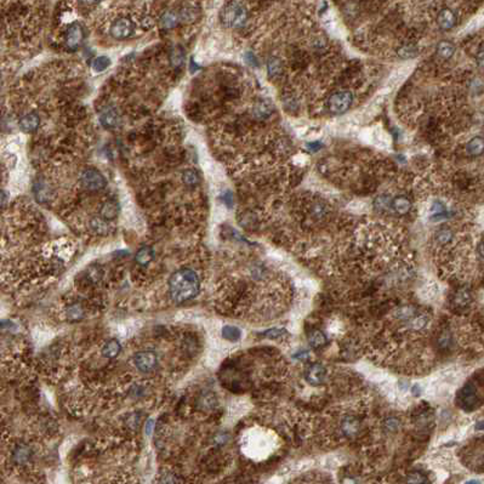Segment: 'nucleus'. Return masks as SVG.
<instances>
[{
  "label": "nucleus",
  "instance_id": "obj_1",
  "mask_svg": "<svg viewBox=\"0 0 484 484\" xmlns=\"http://www.w3.org/2000/svg\"><path fill=\"white\" fill-rule=\"evenodd\" d=\"M200 283L196 272L191 268H181L169 278V292L176 304L192 300L198 295Z\"/></svg>",
  "mask_w": 484,
  "mask_h": 484
},
{
  "label": "nucleus",
  "instance_id": "obj_2",
  "mask_svg": "<svg viewBox=\"0 0 484 484\" xmlns=\"http://www.w3.org/2000/svg\"><path fill=\"white\" fill-rule=\"evenodd\" d=\"M221 22L229 28H238L245 22L248 12L242 2L229 1L221 10Z\"/></svg>",
  "mask_w": 484,
  "mask_h": 484
},
{
  "label": "nucleus",
  "instance_id": "obj_3",
  "mask_svg": "<svg viewBox=\"0 0 484 484\" xmlns=\"http://www.w3.org/2000/svg\"><path fill=\"white\" fill-rule=\"evenodd\" d=\"M80 183L88 191H101L107 186V180L105 176L95 168H87L80 174Z\"/></svg>",
  "mask_w": 484,
  "mask_h": 484
},
{
  "label": "nucleus",
  "instance_id": "obj_4",
  "mask_svg": "<svg viewBox=\"0 0 484 484\" xmlns=\"http://www.w3.org/2000/svg\"><path fill=\"white\" fill-rule=\"evenodd\" d=\"M352 94L350 91H339L335 92L331 97L328 101V106H329L330 112L335 113V114H341L345 113L352 105Z\"/></svg>",
  "mask_w": 484,
  "mask_h": 484
},
{
  "label": "nucleus",
  "instance_id": "obj_5",
  "mask_svg": "<svg viewBox=\"0 0 484 484\" xmlns=\"http://www.w3.org/2000/svg\"><path fill=\"white\" fill-rule=\"evenodd\" d=\"M135 32V24L130 19L127 17H120L115 20L110 28V33L114 39H127L131 37Z\"/></svg>",
  "mask_w": 484,
  "mask_h": 484
},
{
  "label": "nucleus",
  "instance_id": "obj_6",
  "mask_svg": "<svg viewBox=\"0 0 484 484\" xmlns=\"http://www.w3.org/2000/svg\"><path fill=\"white\" fill-rule=\"evenodd\" d=\"M325 377H327V369L324 365L319 364V363H313L309 364L305 370V379L308 384L312 386H319L324 382Z\"/></svg>",
  "mask_w": 484,
  "mask_h": 484
},
{
  "label": "nucleus",
  "instance_id": "obj_7",
  "mask_svg": "<svg viewBox=\"0 0 484 484\" xmlns=\"http://www.w3.org/2000/svg\"><path fill=\"white\" fill-rule=\"evenodd\" d=\"M133 359L136 368L141 372H151L157 365V354L152 351L137 352Z\"/></svg>",
  "mask_w": 484,
  "mask_h": 484
},
{
  "label": "nucleus",
  "instance_id": "obj_8",
  "mask_svg": "<svg viewBox=\"0 0 484 484\" xmlns=\"http://www.w3.org/2000/svg\"><path fill=\"white\" fill-rule=\"evenodd\" d=\"M459 405L465 410H472L477 405V395L472 385H466L458 396Z\"/></svg>",
  "mask_w": 484,
  "mask_h": 484
},
{
  "label": "nucleus",
  "instance_id": "obj_9",
  "mask_svg": "<svg viewBox=\"0 0 484 484\" xmlns=\"http://www.w3.org/2000/svg\"><path fill=\"white\" fill-rule=\"evenodd\" d=\"M83 39H84V32L79 24H72L66 32V45L69 49H77Z\"/></svg>",
  "mask_w": 484,
  "mask_h": 484
},
{
  "label": "nucleus",
  "instance_id": "obj_10",
  "mask_svg": "<svg viewBox=\"0 0 484 484\" xmlns=\"http://www.w3.org/2000/svg\"><path fill=\"white\" fill-rule=\"evenodd\" d=\"M100 120H101V124H102L103 127H105L106 129H108V130L115 129V128L119 127V124H120L119 114H118L117 110H115L114 108H112V107H110V108H107V110H103V113L101 114V117H100Z\"/></svg>",
  "mask_w": 484,
  "mask_h": 484
},
{
  "label": "nucleus",
  "instance_id": "obj_11",
  "mask_svg": "<svg viewBox=\"0 0 484 484\" xmlns=\"http://www.w3.org/2000/svg\"><path fill=\"white\" fill-rule=\"evenodd\" d=\"M19 125L23 132H34L39 127V117L35 112L28 113L20 119Z\"/></svg>",
  "mask_w": 484,
  "mask_h": 484
},
{
  "label": "nucleus",
  "instance_id": "obj_12",
  "mask_svg": "<svg viewBox=\"0 0 484 484\" xmlns=\"http://www.w3.org/2000/svg\"><path fill=\"white\" fill-rule=\"evenodd\" d=\"M437 22L443 31H449V29H452L453 27L455 26L456 16L455 14H454L453 10L443 9L442 11L438 14Z\"/></svg>",
  "mask_w": 484,
  "mask_h": 484
},
{
  "label": "nucleus",
  "instance_id": "obj_13",
  "mask_svg": "<svg viewBox=\"0 0 484 484\" xmlns=\"http://www.w3.org/2000/svg\"><path fill=\"white\" fill-rule=\"evenodd\" d=\"M118 213H119V205L114 199H110V200L105 201L103 205L101 206V216H102L103 220H114Z\"/></svg>",
  "mask_w": 484,
  "mask_h": 484
},
{
  "label": "nucleus",
  "instance_id": "obj_14",
  "mask_svg": "<svg viewBox=\"0 0 484 484\" xmlns=\"http://www.w3.org/2000/svg\"><path fill=\"white\" fill-rule=\"evenodd\" d=\"M273 112V105H272L269 101L267 100H261L254 106L253 108V113L254 117L258 118V119H264V118H268L271 115V113Z\"/></svg>",
  "mask_w": 484,
  "mask_h": 484
},
{
  "label": "nucleus",
  "instance_id": "obj_15",
  "mask_svg": "<svg viewBox=\"0 0 484 484\" xmlns=\"http://www.w3.org/2000/svg\"><path fill=\"white\" fill-rule=\"evenodd\" d=\"M154 259V251L151 246H142L137 250L135 255V261L136 264H138L140 266H147Z\"/></svg>",
  "mask_w": 484,
  "mask_h": 484
},
{
  "label": "nucleus",
  "instance_id": "obj_16",
  "mask_svg": "<svg viewBox=\"0 0 484 484\" xmlns=\"http://www.w3.org/2000/svg\"><path fill=\"white\" fill-rule=\"evenodd\" d=\"M466 151L472 157H478V155L484 153V137L483 136H476L472 140L468 141L467 146H466Z\"/></svg>",
  "mask_w": 484,
  "mask_h": 484
},
{
  "label": "nucleus",
  "instance_id": "obj_17",
  "mask_svg": "<svg viewBox=\"0 0 484 484\" xmlns=\"http://www.w3.org/2000/svg\"><path fill=\"white\" fill-rule=\"evenodd\" d=\"M391 208H392L397 214L403 215V214H407L408 211L410 210V208H412V203H410L409 198H407L405 196H399V197H396V198L393 199L392 203H391Z\"/></svg>",
  "mask_w": 484,
  "mask_h": 484
},
{
  "label": "nucleus",
  "instance_id": "obj_18",
  "mask_svg": "<svg viewBox=\"0 0 484 484\" xmlns=\"http://www.w3.org/2000/svg\"><path fill=\"white\" fill-rule=\"evenodd\" d=\"M122 351V346H120L118 340H110L106 342L105 346L102 347V354L106 358H115L118 357Z\"/></svg>",
  "mask_w": 484,
  "mask_h": 484
},
{
  "label": "nucleus",
  "instance_id": "obj_19",
  "mask_svg": "<svg viewBox=\"0 0 484 484\" xmlns=\"http://www.w3.org/2000/svg\"><path fill=\"white\" fill-rule=\"evenodd\" d=\"M454 52H455V45H454L453 43L444 40V42H440V44H438L437 54L438 56L442 57V59L444 60L450 59V57L454 55Z\"/></svg>",
  "mask_w": 484,
  "mask_h": 484
},
{
  "label": "nucleus",
  "instance_id": "obj_20",
  "mask_svg": "<svg viewBox=\"0 0 484 484\" xmlns=\"http://www.w3.org/2000/svg\"><path fill=\"white\" fill-rule=\"evenodd\" d=\"M222 337L227 341H238L242 337V331L234 325H226L222 328V332H221Z\"/></svg>",
  "mask_w": 484,
  "mask_h": 484
},
{
  "label": "nucleus",
  "instance_id": "obj_21",
  "mask_svg": "<svg viewBox=\"0 0 484 484\" xmlns=\"http://www.w3.org/2000/svg\"><path fill=\"white\" fill-rule=\"evenodd\" d=\"M177 22H178V16L173 11H166L160 19L161 27L165 29L174 28V27L177 24Z\"/></svg>",
  "mask_w": 484,
  "mask_h": 484
},
{
  "label": "nucleus",
  "instance_id": "obj_22",
  "mask_svg": "<svg viewBox=\"0 0 484 484\" xmlns=\"http://www.w3.org/2000/svg\"><path fill=\"white\" fill-rule=\"evenodd\" d=\"M182 181L186 186H188V187H194V186H197L199 183L200 177H199L198 173H197L196 170H193V169H187V170L183 171Z\"/></svg>",
  "mask_w": 484,
  "mask_h": 484
},
{
  "label": "nucleus",
  "instance_id": "obj_23",
  "mask_svg": "<svg viewBox=\"0 0 484 484\" xmlns=\"http://www.w3.org/2000/svg\"><path fill=\"white\" fill-rule=\"evenodd\" d=\"M327 342V337H325V334L321 330H314L311 335H309V345L313 349H319L323 345H325Z\"/></svg>",
  "mask_w": 484,
  "mask_h": 484
},
{
  "label": "nucleus",
  "instance_id": "obj_24",
  "mask_svg": "<svg viewBox=\"0 0 484 484\" xmlns=\"http://www.w3.org/2000/svg\"><path fill=\"white\" fill-rule=\"evenodd\" d=\"M267 69H268L269 77L276 78L278 77V75H281L282 70H283L281 60L277 59V57H272V59L268 61V64H267Z\"/></svg>",
  "mask_w": 484,
  "mask_h": 484
},
{
  "label": "nucleus",
  "instance_id": "obj_25",
  "mask_svg": "<svg viewBox=\"0 0 484 484\" xmlns=\"http://www.w3.org/2000/svg\"><path fill=\"white\" fill-rule=\"evenodd\" d=\"M471 302V294L466 289H461L458 291L454 299V304L458 307H466Z\"/></svg>",
  "mask_w": 484,
  "mask_h": 484
},
{
  "label": "nucleus",
  "instance_id": "obj_26",
  "mask_svg": "<svg viewBox=\"0 0 484 484\" xmlns=\"http://www.w3.org/2000/svg\"><path fill=\"white\" fill-rule=\"evenodd\" d=\"M31 452L27 447H19L14 453V460L16 463H24L29 460Z\"/></svg>",
  "mask_w": 484,
  "mask_h": 484
},
{
  "label": "nucleus",
  "instance_id": "obj_27",
  "mask_svg": "<svg viewBox=\"0 0 484 484\" xmlns=\"http://www.w3.org/2000/svg\"><path fill=\"white\" fill-rule=\"evenodd\" d=\"M453 239V232L448 228H442L440 231L437 232L436 234V242H437L440 245H445V244L449 243Z\"/></svg>",
  "mask_w": 484,
  "mask_h": 484
},
{
  "label": "nucleus",
  "instance_id": "obj_28",
  "mask_svg": "<svg viewBox=\"0 0 484 484\" xmlns=\"http://www.w3.org/2000/svg\"><path fill=\"white\" fill-rule=\"evenodd\" d=\"M427 477L419 471H413L407 476V484H426Z\"/></svg>",
  "mask_w": 484,
  "mask_h": 484
},
{
  "label": "nucleus",
  "instance_id": "obj_29",
  "mask_svg": "<svg viewBox=\"0 0 484 484\" xmlns=\"http://www.w3.org/2000/svg\"><path fill=\"white\" fill-rule=\"evenodd\" d=\"M110 66V60L106 56H100L96 57L92 64V68H94L95 72H103L106 68H108Z\"/></svg>",
  "mask_w": 484,
  "mask_h": 484
},
{
  "label": "nucleus",
  "instance_id": "obj_30",
  "mask_svg": "<svg viewBox=\"0 0 484 484\" xmlns=\"http://www.w3.org/2000/svg\"><path fill=\"white\" fill-rule=\"evenodd\" d=\"M183 55H185V52L182 51V49H181L180 46L178 47H175V49L173 50V52H171V55H170V61H171V65L173 66H181L182 65V62H183Z\"/></svg>",
  "mask_w": 484,
  "mask_h": 484
},
{
  "label": "nucleus",
  "instance_id": "obj_31",
  "mask_svg": "<svg viewBox=\"0 0 484 484\" xmlns=\"http://www.w3.org/2000/svg\"><path fill=\"white\" fill-rule=\"evenodd\" d=\"M391 203H392V200H390V198H388V197L381 196V197H377V198L375 199L374 205H375V208L377 209V210L384 211V210H386L388 206L391 205Z\"/></svg>",
  "mask_w": 484,
  "mask_h": 484
},
{
  "label": "nucleus",
  "instance_id": "obj_32",
  "mask_svg": "<svg viewBox=\"0 0 484 484\" xmlns=\"http://www.w3.org/2000/svg\"><path fill=\"white\" fill-rule=\"evenodd\" d=\"M417 52L418 50L415 49L414 46H412V45H405V46L400 47L398 54H399V56L402 57V59H412V57H414L415 55H417Z\"/></svg>",
  "mask_w": 484,
  "mask_h": 484
},
{
  "label": "nucleus",
  "instance_id": "obj_33",
  "mask_svg": "<svg viewBox=\"0 0 484 484\" xmlns=\"http://www.w3.org/2000/svg\"><path fill=\"white\" fill-rule=\"evenodd\" d=\"M91 228L100 234H105L108 229L105 221L100 220V219H94V220L91 221Z\"/></svg>",
  "mask_w": 484,
  "mask_h": 484
},
{
  "label": "nucleus",
  "instance_id": "obj_34",
  "mask_svg": "<svg viewBox=\"0 0 484 484\" xmlns=\"http://www.w3.org/2000/svg\"><path fill=\"white\" fill-rule=\"evenodd\" d=\"M284 334H286V330L284 329L274 328V329H271V330H267V331H264V336L268 337V339H272V340H276V339H279V337L283 336Z\"/></svg>",
  "mask_w": 484,
  "mask_h": 484
},
{
  "label": "nucleus",
  "instance_id": "obj_35",
  "mask_svg": "<svg viewBox=\"0 0 484 484\" xmlns=\"http://www.w3.org/2000/svg\"><path fill=\"white\" fill-rule=\"evenodd\" d=\"M431 213L436 216V218H440V216L444 215L445 213V208L440 201H435L433 203L432 209H431Z\"/></svg>",
  "mask_w": 484,
  "mask_h": 484
},
{
  "label": "nucleus",
  "instance_id": "obj_36",
  "mask_svg": "<svg viewBox=\"0 0 484 484\" xmlns=\"http://www.w3.org/2000/svg\"><path fill=\"white\" fill-rule=\"evenodd\" d=\"M82 316H83V309L80 308V306H77V305H74V306H72V307H69V308H68V318L79 319Z\"/></svg>",
  "mask_w": 484,
  "mask_h": 484
},
{
  "label": "nucleus",
  "instance_id": "obj_37",
  "mask_svg": "<svg viewBox=\"0 0 484 484\" xmlns=\"http://www.w3.org/2000/svg\"><path fill=\"white\" fill-rule=\"evenodd\" d=\"M307 148H308L309 151H312V152H317V151H319L322 148V143L318 142V141H316V142H309L307 143Z\"/></svg>",
  "mask_w": 484,
  "mask_h": 484
},
{
  "label": "nucleus",
  "instance_id": "obj_38",
  "mask_svg": "<svg viewBox=\"0 0 484 484\" xmlns=\"http://www.w3.org/2000/svg\"><path fill=\"white\" fill-rule=\"evenodd\" d=\"M476 61H477L478 67H480L482 70H484V51H481L480 54L477 55V57H476Z\"/></svg>",
  "mask_w": 484,
  "mask_h": 484
},
{
  "label": "nucleus",
  "instance_id": "obj_39",
  "mask_svg": "<svg viewBox=\"0 0 484 484\" xmlns=\"http://www.w3.org/2000/svg\"><path fill=\"white\" fill-rule=\"evenodd\" d=\"M245 60H246V61H248L249 64H250V65H253V66H258V62H256L255 56H254V54H251V52H248V54H246Z\"/></svg>",
  "mask_w": 484,
  "mask_h": 484
},
{
  "label": "nucleus",
  "instance_id": "obj_40",
  "mask_svg": "<svg viewBox=\"0 0 484 484\" xmlns=\"http://www.w3.org/2000/svg\"><path fill=\"white\" fill-rule=\"evenodd\" d=\"M153 426H154V421L153 420H150L147 423H146V432H147V435H151Z\"/></svg>",
  "mask_w": 484,
  "mask_h": 484
},
{
  "label": "nucleus",
  "instance_id": "obj_41",
  "mask_svg": "<svg viewBox=\"0 0 484 484\" xmlns=\"http://www.w3.org/2000/svg\"><path fill=\"white\" fill-rule=\"evenodd\" d=\"M478 253H480V255L484 259V238L482 239V242L480 243V246H478Z\"/></svg>",
  "mask_w": 484,
  "mask_h": 484
},
{
  "label": "nucleus",
  "instance_id": "obj_42",
  "mask_svg": "<svg viewBox=\"0 0 484 484\" xmlns=\"http://www.w3.org/2000/svg\"><path fill=\"white\" fill-rule=\"evenodd\" d=\"M476 428H477V430L484 431V420L480 421V422H477V425H476Z\"/></svg>",
  "mask_w": 484,
  "mask_h": 484
},
{
  "label": "nucleus",
  "instance_id": "obj_43",
  "mask_svg": "<svg viewBox=\"0 0 484 484\" xmlns=\"http://www.w3.org/2000/svg\"><path fill=\"white\" fill-rule=\"evenodd\" d=\"M465 484H481L480 481H476V480H471V481H468V482H466Z\"/></svg>",
  "mask_w": 484,
  "mask_h": 484
}]
</instances>
